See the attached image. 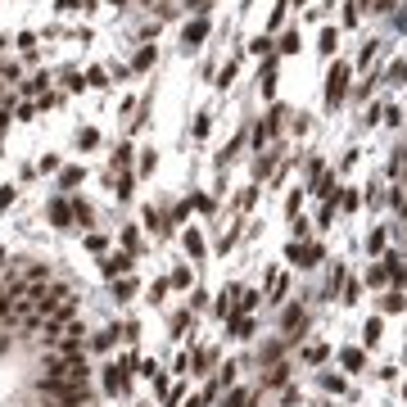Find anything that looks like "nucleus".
<instances>
[{
  "label": "nucleus",
  "instance_id": "41",
  "mask_svg": "<svg viewBox=\"0 0 407 407\" xmlns=\"http://www.w3.org/2000/svg\"><path fill=\"white\" fill-rule=\"evenodd\" d=\"M258 299H263V294H258V290H249V294L240 299V308H244V313H254V308H258Z\"/></svg>",
  "mask_w": 407,
  "mask_h": 407
},
{
  "label": "nucleus",
  "instance_id": "4",
  "mask_svg": "<svg viewBox=\"0 0 407 407\" xmlns=\"http://www.w3.org/2000/svg\"><path fill=\"white\" fill-rule=\"evenodd\" d=\"M131 371H136V357H122V362L104 367V389L109 394H122V389L131 385Z\"/></svg>",
  "mask_w": 407,
  "mask_h": 407
},
{
  "label": "nucleus",
  "instance_id": "16",
  "mask_svg": "<svg viewBox=\"0 0 407 407\" xmlns=\"http://www.w3.org/2000/svg\"><path fill=\"white\" fill-rule=\"evenodd\" d=\"M41 281H50V263H32L28 267V286H41Z\"/></svg>",
  "mask_w": 407,
  "mask_h": 407
},
{
  "label": "nucleus",
  "instance_id": "14",
  "mask_svg": "<svg viewBox=\"0 0 407 407\" xmlns=\"http://www.w3.org/2000/svg\"><path fill=\"white\" fill-rule=\"evenodd\" d=\"M77 150H100V131H95V127H82V131H77Z\"/></svg>",
  "mask_w": 407,
  "mask_h": 407
},
{
  "label": "nucleus",
  "instance_id": "36",
  "mask_svg": "<svg viewBox=\"0 0 407 407\" xmlns=\"http://www.w3.org/2000/svg\"><path fill=\"white\" fill-rule=\"evenodd\" d=\"M367 249H371V254L385 249V231H371V236H367Z\"/></svg>",
  "mask_w": 407,
  "mask_h": 407
},
{
  "label": "nucleus",
  "instance_id": "32",
  "mask_svg": "<svg viewBox=\"0 0 407 407\" xmlns=\"http://www.w3.org/2000/svg\"><path fill=\"white\" fill-rule=\"evenodd\" d=\"M122 244H127V254H131V249H141V231L127 227V231H122Z\"/></svg>",
  "mask_w": 407,
  "mask_h": 407
},
{
  "label": "nucleus",
  "instance_id": "49",
  "mask_svg": "<svg viewBox=\"0 0 407 407\" xmlns=\"http://www.w3.org/2000/svg\"><path fill=\"white\" fill-rule=\"evenodd\" d=\"M9 204H14V186H5V190H0V208H9Z\"/></svg>",
  "mask_w": 407,
  "mask_h": 407
},
{
  "label": "nucleus",
  "instance_id": "25",
  "mask_svg": "<svg viewBox=\"0 0 407 407\" xmlns=\"http://www.w3.org/2000/svg\"><path fill=\"white\" fill-rule=\"evenodd\" d=\"M86 249L104 254V249H109V236H100V231H91V236H86Z\"/></svg>",
  "mask_w": 407,
  "mask_h": 407
},
{
  "label": "nucleus",
  "instance_id": "6",
  "mask_svg": "<svg viewBox=\"0 0 407 407\" xmlns=\"http://www.w3.org/2000/svg\"><path fill=\"white\" fill-rule=\"evenodd\" d=\"M131 267H136V263H131V254H127V249H122V254H109V258H104V276H109V281H118V276H131Z\"/></svg>",
  "mask_w": 407,
  "mask_h": 407
},
{
  "label": "nucleus",
  "instance_id": "53",
  "mask_svg": "<svg viewBox=\"0 0 407 407\" xmlns=\"http://www.w3.org/2000/svg\"><path fill=\"white\" fill-rule=\"evenodd\" d=\"M403 158H407V150H403Z\"/></svg>",
  "mask_w": 407,
  "mask_h": 407
},
{
  "label": "nucleus",
  "instance_id": "18",
  "mask_svg": "<svg viewBox=\"0 0 407 407\" xmlns=\"http://www.w3.org/2000/svg\"><path fill=\"white\" fill-rule=\"evenodd\" d=\"M114 294H118V303L131 299V294H136V281H131V276H118V281H114Z\"/></svg>",
  "mask_w": 407,
  "mask_h": 407
},
{
  "label": "nucleus",
  "instance_id": "30",
  "mask_svg": "<svg viewBox=\"0 0 407 407\" xmlns=\"http://www.w3.org/2000/svg\"><path fill=\"white\" fill-rule=\"evenodd\" d=\"M186 9H190V14H195V18H208V9H213V0H190V5H186Z\"/></svg>",
  "mask_w": 407,
  "mask_h": 407
},
{
  "label": "nucleus",
  "instance_id": "44",
  "mask_svg": "<svg viewBox=\"0 0 407 407\" xmlns=\"http://www.w3.org/2000/svg\"><path fill=\"white\" fill-rule=\"evenodd\" d=\"M154 163H158V154L145 150V154H141V172H154Z\"/></svg>",
  "mask_w": 407,
  "mask_h": 407
},
{
  "label": "nucleus",
  "instance_id": "26",
  "mask_svg": "<svg viewBox=\"0 0 407 407\" xmlns=\"http://www.w3.org/2000/svg\"><path fill=\"white\" fill-rule=\"evenodd\" d=\"M340 357H344V367H349V371H357V367H362V349H344Z\"/></svg>",
  "mask_w": 407,
  "mask_h": 407
},
{
  "label": "nucleus",
  "instance_id": "47",
  "mask_svg": "<svg viewBox=\"0 0 407 407\" xmlns=\"http://www.w3.org/2000/svg\"><path fill=\"white\" fill-rule=\"evenodd\" d=\"M267 172H271V154H263V158H258V168H254V177H267Z\"/></svg>",
  "mask_w": 407,
  "mask_h": 407
},
{
  "label": "nucleus",
  "instance_id": "17",
  "mask_svg": "<svg viewBox=\"0 0 407 407\" xmlns=\"http://www.w3.org/2000/svg\"><path fill=\"white\" fill-rule=\"evenodd\" d=\"M335 45H340V32H335V28H326V32H322V41H317V50H322V55H335Z\"/></svg>",
  "mask_w": 407,
  "mask_h": 407
},
{
  "label": "nucleus",
  "instance_id": "38",
  "mask_svg": "<svg viewBox=\"0 0 407 407\" xmlns=\"http://www.w3.org/2000/svg\"><path fill=\"white\" fill-rule=\"evenodd\" d=\"M168 290H172V281H154V286H150V299L158 303V299H163V294H168Z\"/></svg>",
  "mask_w": 407,
  "mask_h": 407
},
{
  "label": "nucleus",
  "instance_id": "2",
  "mask_svg": "<svg viewBox=\"0 0 407 407\" xmlns=\"http://www.w3.org/2000/svg\"><path fill=\"white\" fill-rule=\"evenodd\" d=\"M349 82H353V64H344V59H335V64L326 68V104H330V109L349 100Z\"/></svg>",
  "mask_w": 407,
  "mask_h": 407
},
{
  "label": "nucleus",
  "instance_id": "9",
  "mask_svg": "<svg viewBox=\"0 0 407 407\" xmlns=\"http://www.w3.org/2000/svg\"><path fill=\"white\" fill-rule=\"evenodd\" d=\"M154 59H158V50H154V45H141V50L131 55V72H145V68H154Z\"/></svg>",
  "mask_w": 407,
  "mask_h": 407
},
{
  "label": "nucleus",
  "instance_id": "15",
  "mask_svg": "<svg viewBox=\"0 0 407 407\" xmlns=\"http://www.w3.org/2000/svg\"><path fill=\"white\" fill-rule=\"evenodd\" d=\"M281 322H286V330H303L308 317H303V308H286V317H281Z\"/></svg>",
  "mask_w": 407,
  "mask_h": 407
},
{
  "label": "nucleus",
  "instance_id": "29",
  "mask_svg": "<svg viewBox=\"0 0 407 407\" xmlns=\"http://www.w3.org/2000/svg\"><path fill=\"white\" fill-rule=\"evenodd\" d=\"M326 177V163H322V158H313V163H308V181H313V186H317V181H322Z\"/></svg>",
  "mask_w": 407,
  "mask_h": 407
},
{
  "label": "nucleus",
  "instance_id": "50",
  "mask_svg": "<svg viewBox=\"0 0 407 407\" xmlns=\"http://www.w3.org/2000/svg\"><path fill=\"white\" fill-rule=\"evenodd\" d=\"M5 127H9V100L0 104V136H5Z\"/></svg>",
  "mask_w": 407,
  "mask_h": 407
},
{
  "label": "nucleus",
  "instance_id": "43",
  "mask_svg": "<svg viewBox=\"0 0 407 407\" xmlns=\"http://www.w3.org/2000/svg\"><path fill=\"white\" fill-rule=\"evenodd\" d=\"M227 407H249V394H244V389H236V394L227 398Z\"/></svg>",
  "mask_w": 407,
  "mask_h": 407
},
{
  "label": "nucleus",
  "instance_id": "51",
  "mask_svg": "<svg viewBox=\"0 0 407 407\" xmlns=\"http://www.w3.org/2000/svg\"><path fill=\"white\" fill-rule=\"evenodd\" d=\"M109 5H114V9H127V5H131V0H109Z\"/></svg>",
  "mask_w": 407,
  "mask_h": 407
},
{
  "label": "nucleus",
  "instance_id": "7",
  "mask_svg": "<svg viewBox=\"0 0 407 407\" xmlns=\"http://www.w3.org/2000/svg\"><path fill=\"white\" fill-rule=\"evenodd\" d=\"M290 258L299 267H317V263H322V244H313V240H308V244H290Z\"/></svg>",
  "mask_w": 407,
  "mask_h": 407
},
{
  "label": "nucleus",
  "instance_id": "23",
  "mask_svg": "<svg viewBox=\"0 0 407 407\" xmlns=\"http://www.w3.org/2000/svg\"><path fill=\"white\" fill-rule=\"evenodd\" d=\"M231 330H236V340H249V335H254V322H249V317H236Z\"/></svg>",
  "mask_w": 407,
  "mask_h": 407
},
{
  "label": "nucleus",
  "instance_id": "39",
  "mask_svg": "<svg viewBox=\"0 0 407 407\" xmlns=\"http://www.w3.org/2000/svg\"><path fill=\"white\" fill-rule=\"evenodd\" d=\"M371 59H376V41H367V45H362V55H357V64L371 68Z\"/></svg>",
  "mask_w": 407,
  "mask_h": 407
},
{
  "label": "nucleus",
  "instance_id": "40",
  "mask_svg": "<svg viewBox=\"0 0 407 407\" xmlns=\"http://www.w3.org/2000/svg\"><path fill=\"white\" fill-rule=\"evenodd\" d=\"M127 195H131V172H122L118 177V200H127Z\"/></svg>",
  "mask_w": 407,
  "mask_h": 407
},
{
  "label": "nucleus",
  "instance_id": "33",
  "mask_svg": "<svg viewBox=\"0 0 407 407\" xmlns=\"http://www.w3.org/2000/svg\"><path fill=\"white\" fill-rule=\"evenodd\" d=\"M109 82V68H91L86 72V86H104Z\"/></svg>",
  "mask_w": 407,
  "mask_h": 407
},
{
  "label": "nucleus",
  "instance_id": "31",
  "mask_svg": "<svg viewBox=\"0 0 407 407\" xmlns=\"http://www.w3.org/2000/svg\"><path fill=\"white\" fill-rule=\"evenodd\" d=\"M45 82H50V77H45V72H36L32 82H23V91H28V95H36V91H45Z\"/></svg>",
  "mask_w": 407,
  "mask_h": 407
},
{
  "label": "nucleus",
  "instance_id": "12",
  "mask_svg": "<svg viewBox=\"0 0 407 407\" xmlns=\"http://www.w3.org/2000/svg\"><path fill=\"white\" fill-rule=\"evenodd\" d=\"M72 222H77V227H91V222H95V213H91V204H86V200H72Z\"/></svg>",
  "mask_w": 407,
  "mask_h": 407
},
{
  "label": "nucleus",
  "instance_id": "35",
  "mask_svg": "<svg viewBox=\"0 0 407 407\" xmlns=\"http://www.w3.org/2000/svg\"><path fill=\"white\" fill-rule=\"evenodd\" d=\"M231 77H236V59H227V68L217 72V86H231Z\"/></svg>",
  "mask_w": 407,
  "mask_h": 407
},
{
  "label": "nucleus",
  "instance_id": "5",
  "mask_svg": "<svg viewBox=\"0 0 407 407\" xmlns=\"http://www.w3.org/2000/svg\"><path fill=\"white\" fill-rule=\"evenodd\" d=\"M208 32H213V28H208V18H190V23H186V32H181V50L195 55V50H200V45L208 41Z\"/></svg>",
  "mask_w": 407,
  "mask_h": 407
},
{
  "label": "nucleus",
  "instance_id": "21",
  "mask_svg": "<svg viewBox=\"0 0 407 407\" xmlns=\"http://www.w3.org/2000/svg\"><path fill=\"white\" fill-rule=\"evenodd\" d=\"M249 50H254V55H271L276 45H271V36L263 32V36H254V41H249Z\"/></svg>",
  "mask_w": 407,
  "mask_h": 407
},
{
  "label": "nucleus",
  "instance_id": "22",
  "mask_svg": "<svg viewBox=\"0 0 407 407\" xmlns=\"http://www.w3.org/2000/svg\"><path fill=\"white\" fill-rule=\"evenodd\" d=\"M190 131H195V141H204V136L213 131V118H208V114H200V118H195V127H190Z\"/></svg>",
  "mask_w": 407,
  "mask_h": 407
},
{
  "label": "nucleus",
  "instance_id": "48",
  "mask_svg": "<svg viewBox=\"0 0 407 407\" xmlns=\"http://www.w3.org/2000/svg\"><path fill=\"white\" fill-rule=\"evenodd\" d=\"M362 335H367V344H376V340H380V322H367Z\"/></svg>",
  "mask_w": 407,
  "mask_h": 407
},
{
  "label": "nucleus",
  "instance_id": "28",
  "mask_svg": "<svg viewBox=\"0 0 407 407\" xmlns=\"http://www.w3.org/2000/svg\"><path fill=\"white\" fill-rule=\"evenodd\" d=\"M403 308H407V299H403L398 290H394V294H385V313H403Z\"/></svg>",
  "mask_w": 407,
  "mask_h": 407
},
{
  "label": "nucleus",
  "instance_id": "52",
  "mask_svg": "<svg viewBox=\"0 0 407 407\" xmlns=\"http://www.w3.org/2000/svg\"><path fill=\"white\" fill-rule=\"evenodd\" d=\"M0 104H5V91H0Z\"/></svg>",
  "mask_w": 407,
  "mask_h": 407
},
{
  "label": "nucleus",
  "instance_id": "24",
  "mask_svg": "<svg viewBox=\"0 0 407 407\" xmlns=\"http://www.w3.org/2000/svg\"><path fill=\"white\" fill-rule=\"evenodd\" d=\"M385 281H389V267H385V263H380V267H371V271H367V286H385Z\"/></svg>",
  "mask_w": 407,
  "mask_h": 407
},
{
  "label": "nucleus",
  "instance_id": "46",
  "mask_svg": "<svg viewBox=\"0 0 407 407\" xmlns=\"http://www.w3.org/2000/svg\"><path fill=\"white\" fill-rule=\"evenodd\" d=\"M91 344H95V349H109V344H114V330H100V335H95Z\"/></svg>",
  "mask_w": 407,
  "mask_h": 407
},
{
  "label": "nucleus",
  "instance_id": "27",
  "mask_svg": "<svg viewBox=\"0 0 407 407\" xmlns=\"http://www.w3.org/2000/svg\"><path fill=\"white\" fill-rule=\"evenodd\" d=\"M186 249H190L195 258L204 254V236H200V231H186Z\"/></svg>",
  "mask_w": 407,
  "mask_h": 407
},
{
  "label": "nucleus",
  "instance_id": "13",
  "mask_svg": "<svg viewBox=\"0 0 407 407\" xmlns=\"http://www.w3.org/2000/svg\"><path fill=\"white\" fill-rule=\"evenodd\" d=\"M299 45H303V36L286 32V36H281V45H276V55H299Z\"/></svg>",
  "mask_w": 407,
  "mask_h": 407
},
{
  "label": "nucleus",
  "instance_id": "11",
  "mask_svg": "<svg viewBox=\"0 0 407 407\" xmlns=\"http://www.w3.org/2000/svg\"><path fill=\"white\" fill-rule=\"evenodd\" d=\"M313 190H317V195H322V200H326V204H330V200H340V181H335V177H322V181H317V186H313Z\"/></svg>",
  "mask_w": 407,
  "mask_h": 407
},
{
  "label": "nucleus",
  "instance_id": "19",
  "mask_svg": "<svg viewBox=\"0 0 407 407\" xmlns=\"http://www.w3.org/2000/svg\"><path fill=\"white\" fill-rule=\"evenodd\" d=\"M77 181H82V168H59V186L64 190H72Z\"/></svg>",
  "mask_w": 407,
  "mask_h": 407
},
{
  "label": "nucleus",
  "instance_id": "37",
  "mask_svg": "<svg viewBox=\"0 0 407 407\" xmlns=\"http://www.w3.org/2000/svg\"><path fill=\"white\" fill-rule=\"evenodd\" d=\"M385 122H389V127H398V122H403V109H398V104H385Z\"/></svg>",
  "mask_w": 407,
  "mask_h": 407
},
{
  "label": "nucleus",
  "instance_id": "10",
  "mask_svg": "<svg viewBox=\"0 0 407 407\" xmlns=\"http://www.w3.org/2000/svg\"><path fill=\"white\" fill-rule=\"evenodd\" d=\"M385 82L389 86H407V59H394L389 72H385Z\"/></svg>",
  "mask_w": 407,
  "mask_h": 407
},
{
  "label": "nucleus",
  "instance_id": "20",
  "mask_svg": "<svg viewBox=\"0 0 407 407\" xmlns=\"http://www.w3.org/2000/svg\"><path fill=\"white\" fill-rule=\"evenodd\" d=\"M131 154H136V150H131L127 141H122L118 150H114V168H122V172H127V163H131Z\"/></svg>",
  "mask_w": 407,
  "mask_h": 407
},
{
  "label": "nucleus",
  "instance_id": "8",
  "mask_svg": "<svg viewBox=\"0 0 407 407\" xmlns=\"http://www.w3.org/2000/svg\"><path fill=\"white\" fill-rule=\"evenodd\" d=\"M50 222H55L59 231H68V227H72V200H64V195L50 200Z\"/></svg>",
  "mask_w": 407,
  "mask_h": 407
},
{
  "label": "nucleus",
  "instance_id": "34",
  "mask_svg": "<svg viewBox=\"0 0 407 407\" xmlns=\"http://www.w3.org/2000/svg\"><path fill=\"white\" fill-rule=\"evenodd\" d=\"M357 9H376V14H385V9H394L389 0H357Z\"/></svg>",
  "mask_w": 407,
  "mask_h": 407
},
{
  "label": "nucleus",
  "instance_id": "45",
  "mask_svg": "<svg viewBox=\"0 0 407 407\" xmlns=\"http://www.w3.org/2000/svg\"><path fill=\"white\" fill-rule=\"evenodd\" d=\"M303 357H308V362H322V357H326V344H313V349H308Z\"/></svg>",
  "mask_w": 407,
  "mask_h": 407
},
{
  "label": "nucleus",
  "instance_id": "3",
  "mask_svg": "<svg viewBox=\"0 0 407 407\" xmlns=\"http://www.w3.org/2000/svg\"><path fill=\"white\" fill-rule=\"evenodd\" d=\"M281 118H290V104H271V109H267V118L254 127V145H258V154H263V145L281 131Z\"/></svg>",
  "mask_w": 407,
  "mask_h": 407
},
{
  "label": "nucleus",
  "instance_id": "1",
  "mask_svg": "<svg viewBox=\"0 0 407 407\" xmlns=\"http://www.w3.org/2000/svg\"><path fill=\"white\" fill-rule=\"evenodd\" d=\"M36 394H45V398H55L64 407H82L86 403V380H50V376H41L36 380Z\"/></svg>",
  "mask_w": 407,
  "mask_h": 407
},
{
  "label": "nucleus",
  "instance_id": "42",
  "mask_svg": "<svg viewBox=\"0 0 407 407\" xmlns=\"http://www.w3.org/2000/svg\"><path fill=\"white\" fill-rule=\"evenodd\" d=\"M286 371H290V367H271V376H267V385H286Z\"/></svg>",
  "mask_w": 407,
  "mask_h": 407
}]
</instances>
